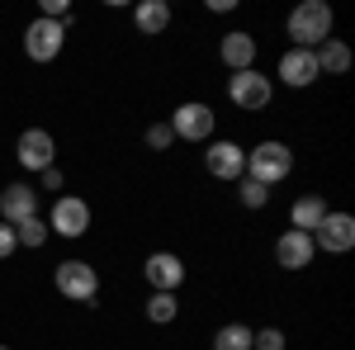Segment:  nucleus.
Listing matches in <instances>:
<instances>
[{
    "instance_id": "9d476101",
    "label": "nucleus",
    "mask_w": 355,
    "mask_h": 350,
    "mask_svg": "<svg viewBox=\"0 0 355 350\" xmlns=\"http://www.w3.org/2000/svg\"><path fill=\"white\" fill-rule=\"evenodd\" d=\"M204 166H209L214 180H232L237 185L246 175V147L242 142H227V137H214L209 152H204Z\"/></svg>"
},
{
    "instance_id": "6ab92c4d",
    "label": "nucleus",
    "mask_w": 355,
    "mask_h": 350,
    "mask_svg": "<svg viewBox=\"0 0 355 350\" xmlns=\"http://www.w3.org/2000/svg\"><path fill=\"white\" fill-rule=\"evenodd\" d=\"M209 346L214 350H251V326L246 322H223Z\"/></svg>"
},
{
    "instance_id": "20e7f679",
    "label": "nucleus",
    "mask_w": 355,
    "mask_h": 350,
    "mask_svg": "<svg viewBox=\"0 0 355 350\" xmlns=\"http://www.w3.org/2000/svg\"><path fill=\"white\" fill-rule=\"evenodd\" d=\"M166 123H171V133L180 137V142H209L214 128H218V114L204 100H185V105H175V114Z\"/></svg>"
},
{
    "instance_id": "6e6552de",
    "label": "nucleus",
    "mask_w": 355,
    "mask_h": 350,
    "mask_svg": "<svg viewBox=\"0 0 355 350\" xmlns=\"http://www.w3.org/2000/svg\"><path fill=\"white\" fill-rule=\"evenodd\" d=\"M62 43H67V24L62 19H33V24L24 28V57L28 62H53V57H62Z\"/></svg>"
},
{
    "instance_id": "2eb2a0df",
    "label": "nucleus",
    "mask_w": 355,
    "mask_h": 350,
    "mask_svg": "<svg viewBox=\"0 0 355 350\" xmlns=\"http://www.w3.org/2000/svg\"><path fill=\"white\" fill-rule=\"evenodd\" d=\"M218 57H223L227 71H251V67H256V38L242 33V28H232V33H223Z\"/></svg>"
},
{
    "instance_id": "412c9836",
    "label": "nucleus",
    "mask_w": 355,
    "mask_h": 350,
    "mask_svg": "<svg viewBox=\"0 0 355 350\" xmlns=\"http://www.w3.org/2000/svg\"><path fill=\"white\" fill-rule=\"evenodd\" d=\"M15 237H19V246H28V251H38V246H48V218H28V222H19L15 227Z\"/></svg>"
},
{
    "instance_id": "a878e982",
    "label": "nucleus",
    "mask_w": 355,
    "mask_h": 350,
    "mask_svg": "<svg viewBox=\"0 0 355 350\" xmlns=\"http://www.w3.org/2000/svg\"><path fill=\"white\" fill-rule=\"evenodd\" d=\"M62 185H67V180H62V166H48V170H43V189H57V194H62Z\"/></svg>"
},
{
    "instance_id": "cd10ccee",
    "label": "nucleus",
    "mask_w": 355,
    "mask_h": 350,
    "mask_svg": "<svg viewBox=\"0 0 355 350\" xmlns=\"http://www.w3.org/2000/svg\"><path fill=\"white\" fill-rule=\"evenodd\" d=\"M0 350H10V346H0Z\"/></svg>"
},
{
    "instance_id": "0eeeda50",
    "label": "nucleus",
    "mask_w": 355,
    "mask_h": 350,
    "mask_svg": "<svg viewBox=\"0 0 355 350\" xmlns=\"http://www.w3.org/2000/svg\"><path fill=\"white\" fill-rule=\"evenodd\" d=\"M48 232L53 237H67V242H76L90 232V204L76 199V194H57L53 213H48Z\"/></svg>"
},
{
    "instance_id": "a211bd4d",
    "label": "nucleus",
    "mask_w": 355,
    "mask_h": 350,
    "mask_svg": "<svg viewBox=\"0 0 355 350\" xmlns=\"http://www.w3.org/2000/svg\"><path fill=\"white\" fill-rule=\"evenodd\" d=\"M313 57H318V71H322V76H346V71H351V48H346L341 38H327Z\"/></svg>"
},
{
    "instance_id": "39448f33",
    "label": "nucleus",
    "mask_w": 355,
    "mask_h": 350,
    "mask_svg": "<svg viewBox=\"0 0 355 350\" xmlns=\"http://www.w3.org/2000/svg\"><path fill=\"white\" fill-rule=\"evenodd\" d=\"M227 100L237 109H246V114H256V109H266L275 100V81L266 76V71H232L227 76Z\"/></svg>"
},
{
    "instance_id": "b1692460",
    "label": "nucleus",
    "mask_w": 355,
    "mask_h": 350,
    "mask_svg": "<svg viewBox=\"0 0 355 350\" xmlns=\"http://www.w3.org/2000/svg\"><path fill=\"white\" fill-rule=\"evenodd\" d=\"M147 147H152V152H166V147H171V142H175V133H171V123H152V128H147Z\"/></svg>"
},
{
    "instance_id": "4be33fe9",
    "label": "nucleus",
    "mask_w": 355,
    "mask_h": 350,
    "mask_svg": "<svg viewBox=\"0 0 355 350\" xmlns=\"http://www.w3.org/2000/svg\"><path fill=\"white\" fill-rule=\"evenodd\" d=\"M237 199H242V209H266L270 204V189L261 185V180H251V175H242L237 180Z\"/></svg>"
},
{
    "instance_id": "f3484780",
    "label": "nucleus",
    "mask_w": 355,
    "mask_h": 350,
    "mask_svg": "<svg viewBox=\"0 0 355 350\" xmlns=\"http://www.w3.org/2000/svg\"><path fill=\"white\" fill-rule=\"evenodd\" d=\"M322 218H327V199L322 194H303V199H294V209H289V227L294 232H313Z\"/></svg>"
},
{
    "instance_id": "4468645a",
    "label": "nucleus",
    "mask_w": 355,
    "mask_h": 350,
    "mask_svg": "<svg viewBox=\"0 0 355 350\" xmlns=\"http://www.w3.org/2000/svg\"><path fill=\"white\" fill-rule=\"evenodd\" d=\"M313 256H318V251H313V237H308V232L284 227V232L275 237V261H279L284 270H308V265H313Z\"/></svg>"
},
{
    "instance_id": "f03ea898",
    "label": "nucleus",
    "mask_w": 355,
    "mask_h": 350,
    "mask_svg": "<svg viewBox=\"0 0 355 350\" xmlns=\"http://www.w3.org/2000/svg\"><path fill=\"white\" fill-rule=\"evenodd\" d=\"M289 170H294V152H289V142H256L251 152H246V175L251 180H261L266 189H275L279 180H289Z\"/></svg>"
},
{
    "instance_id": "7ed1b4c3",
    "label": "nucleus",
    "mask_w": 355,
    "mask_h": 350,
    "mask_svg": "<svg viewBox=\"0 0 355 350\" xmlns=\"http://www.w3.org/2000/svg\"><path fill=\"white\" fill-rule=\"evenodd\" d=\"M53 284H57V294L71 298V303H95L100 298V270L90 261H62L53 270Z\"/></svg>"
},
{
    "instance_id": "1a4fd4ad",
    "label": "nucleus",
    "mask_w": 355,
    "mask_h": 350,
    "mask_svg": "<svg viewBox=\"0 0 355 350\" xmlns=\"http://www.w3.org/2000/svg\"><path fill=\"white\" fill-rule=\"evenodd\" d=\"M15 161L24 166V170H33V175H43L48 166H57V142L48 128H24L19 133V142H15Z\"/></svg>"
},
{
    "instance_id": "f257e3e1",
    "label": "nucleus",
    "mask_w": 355,
    "mask_h": 350,
    "mask_svg": "<svg viewBox=\"0 0 355 350\" xmlns=\"http://www.w3.org/2000/svg\"><path fill=\"white\" fill-rule=\"evenodd\" d=\"M289 38H294V48H308V53H318L322 43L331 38V28H336V15H331L327 0H299L294 10H289Z\"/></svg>"
},
{
    "instance_id": "9b49d317",
    "label": "nucleus",
    "mask_w": 355,
    "mask_h": 350,
    "mask_svg": "<svg viewBox=\"0 0 355 350\" xmlns=\"http://www.w3.org/2000/svg\"><path fill=\"white\" fill-rule=\"evenodd\" d=\"M142 279L152 284V294H175L185 284V261L175 251H152L147 265H142Z\"/></svg>"
},
{
    "instance_id": "bb28decb",
    "label": "nucleus",
    "mask_w": 355,
    "mask_h": 350,
    "mask_svg": "<svg viewBox=\"0 0 355 350\" xmlns=\"http://www.w3.org/2000/svg\"><path fill=\"white\" fill-rule=\"evenodd\" d=\"M209 10H214V15H232V10H237V0H209Z\"/></svg>"
},
{
    "instance_id": "dca6fc26",
    "label": "nucleus",
    "mask_w": 355,
    "mask_h": 350,
    "mask_svg": "<svg viewBox=\"0 0 355 350\" xmlns=\"http://www.w3.org/2000/svg\"><path fill=\"white\" fill-rule=\"evenodd\" d=\"M133 28L147 33V38L166 33V28H171V5H166V0H137L133 5Z\"/></svg>"
},
{
    "instance_id": "423d86ee",
    "label": "nucleus",
    "mask_w": 355,
    "mask_h": 350,
    "mask_svg": "<svg viewBox=\"0 0 355 350\" xmlns=\"http://www.w3.org/2000/svg\"><path fill=\"white\" fill-rule=\"evenodd\" d=\"M313 237V251H327V256H346L355 246V218L341 213V209H327V218L308 232Z\"/></svg>"
},
{
    "instance_id": "393cba45",
    "label": "nucleus",
    "mask_w": 355,
    "mask_h": 350,
    "mask_svg": "<svg viewBox=\"0 0 355 350\" xmlns=\"http://www.w3.org/2000/svg\"><path fill=\"white\" fill-rule=\"evenodd\" d=\"M19 251V237H15V227L10 222H0V261H10Z\"/></svg>"
},
{
    "instance_id": "f8f14e48",
    "label": "nucleus",
    "mask_w": 355,
    "mask_h": 350,
    "mask_svg": "<svg viewBox=\"0 0 355 350\" xmlns=\"http://www.w3.org/2000/svg\"><path fill=\"white\" fill-rule=\"evenodd\" d=\"M318 76H322V71H318V57L308 53V48H289V53L279 57V67H275L270 81L289 85V90H308Z\"/></svg>"
},
{
    "instance_id": "ddd939ff",
    "label": "nucleus",
    "mask_w": 355,
    "mask_h": 350,
    "mask_svg": "<svg viewBox=\"0 0 355 350\" xmlns=\"http://www.w3.org/2000/svg\"><path fill=\"white\" fill-rule=\"evenodd\" d=\"M28 218H38V189L33 185H5L0 189V222H10V227H19Z\"/></svg>"
},
{
    "instance_id": "5701e85b",
    "label": "nucleus",
    "mask_w": 355,
    "mask_h": 350,
    "mask_svg": "<svg viewBox=\"0 0 355 350\" xmlns=\"http://www.w3.org/2000/svg\"><path fill=\"white\" fill-rule=\"evenodd\" d=\"M284 331L279 326H261V331H251V350H284Z\"/></svg>"
},
{
    "instance_id": "aec40b11",
    "label": "nucleus",
    "mask_w": 355,
    "mask_h": 350,
    "mask_svg": "<svg viewBox=\"0 0 355 350\" xmlns=\"http://www.w3.org/2000/svg\"><path fill=\"white\" fill-rule=\"evenodd\" d=\"M175 317H180V303H175V294H152V298H147V322L166 326V322H175Z\"/></svg>"
}]
</instances>
